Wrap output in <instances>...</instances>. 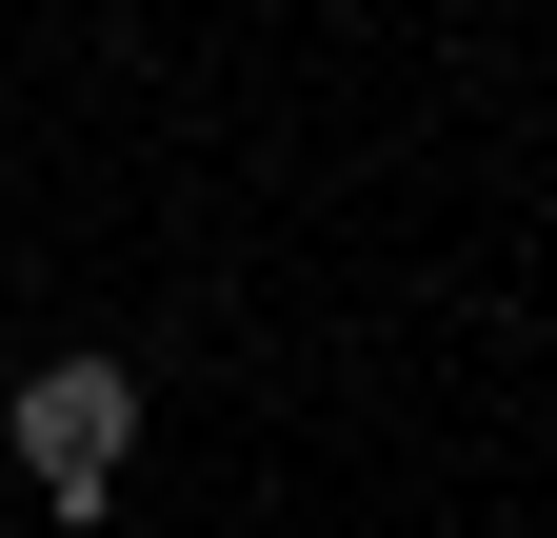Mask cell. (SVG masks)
Listing matches in <instances>:
<instances>
[{"instance_id":"obj_1","label":"cell","mask_w":557,"mask_h":538,"mask_svg":"<svg viewBox=\"0 0 557 538\" xmlns=\"http://www.w3.org/2000/svg\"><path fill=\"white\" fill-rule=\"evenodd\" d=\"M120 439H139V379H120V359H40V379H21V479H40L60 518L120 499Z\"/></svg>"}]
</instances>
